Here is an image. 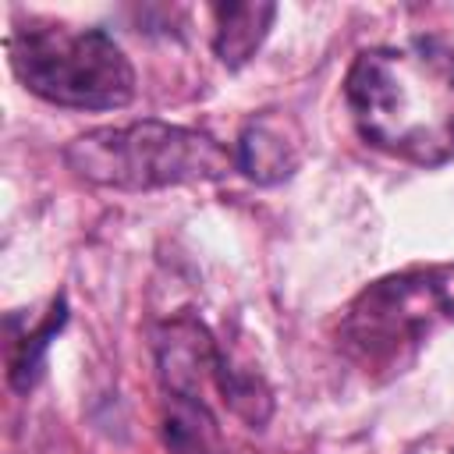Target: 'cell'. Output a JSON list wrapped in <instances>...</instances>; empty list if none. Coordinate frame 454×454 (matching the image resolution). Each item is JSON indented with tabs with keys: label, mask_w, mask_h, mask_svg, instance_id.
I'll use <instances>...</instances> for the list:
<instances>
[{
	"label": "cell",
	"mask_w": 454,
	"mask_h": 454,
	"mask_svg": "<svg viewBox=\"0 0 454 454\" xmlns=\"http://www.w3.org/2000/svg\"><path fill=\"white\" fill-rule=\"evenodd\" d=\"M358 135L419 167L454 160V46L411 39L362 50L344 78Z\"/></svg>",
	"instance_id": "obj_1"
},
{
	"label": "cell",
	"mask_w": 454,
	"mask_h": 454,
	"mask_svg": "<svg viewBox=\"0 0 454 454\" xmlns=\"http://www.w3.org/2000/svg\"><path fill=\"white\" fill-rule=\"evenodd\" d=\"M64 163L103 188L145 192L184 181H216L234 167L213 135L167 124V121H135L124 128H92L64 149Z\"/></svg>",
	"instance_id": "obj_2"
},
{
	"label": "cell",
	"mask_w": 454,
	"mask_h": 454,
	"mask_svg": "<svg viewBox=\"0 0 454 454\" xmlns=\"http://www.w3.org/2000/svg\"><path fill=\"white\" fill-rule=\"evenodd\" d=\"M11 67L28 92L71 110H117L135 96V71L103 28L53 21L14 25Z\"/></svg>",
	"instance_id": "obj_3"
},
{
	"label": "cell",
	"mask_w": 454,
	"mask_h": 454,
	"mask_svg": "<svg viewBox=\"0 0 454 454\" xmlns=\"http://www.w3.org/2000/svg\"><path fill=\"white\" fill-rule=\"evenodd\" d=\"M454 319V273L419 270L369 284L340 323L344 348L362 365H401L436 326Z\"/></svg>",
	"instance_id": "obj_4"
},
{
	"label": "cell",
	"mask_w": 454,
	"mask_h": 454,
	"mask_svg": "<svg viewBox=\"0 0 454 454\" xmlns=\"http://www.w3.org/2000/svg\"><path fill=\"white\" fill-rule=\"evenodd\" d=\"M153 351L163 390L181 397H199L202 376H213L220 358V344L192 309L170 316L153 330Z\"/></svg>",
	"instance_id": "obj_5"
},
{
	"label": "cell",
	"mask_w": 454,
	"mask_h": 454,
	"mask_svg": "<svg viewBox=\"0 0 454 454\" xmlns=\"http://www.w3.org/2000/svg\"><path fill=\"white\" fill-rule=\"evenodd\" d=\"M64 323H67V301H64V294H57L50 301V312L32 330L21 326V316L18 312L7 316V323H4L7 326V383L18 394H28L39 383L43 365H46V348L64 330Z\"/></svg>",
	"instance_id": "obj_6"
},
{
	"label": "cell",
	"mask_w": 454,
	"mask_h": 454,
	"mask_svg": "<svg viewBox=\"0 0 454 454\" xmlns=\"http://www.w3.org/2000/svg\"><path fill=\"white\" fill-rule=\"evenodd\" d=\"M277 7L273 4H216L213 18H216V35H213V50L227 67H241L245 60L255 57V50L262 46L270 25H273Z\"/></svg>",
	"instance_id": "obj_7"
},
{
	"label": "cell",
	"mask_w": 454,
	"mask_h": 454,
	"mask_svg": "<svg viewBox=\"0 0 454 454\" xmlns=\"http://www.w3.org/2000/svg\"><path fill=\"white\" fill-rule=\"evenodd\" d=\"M163 440H167L170 454H223L220 426L202 397L167 394Z\"/></svg>",
	"instance_id": "obj_8"
},
{
	"label": "cell",
	"mask_w": 454,
	"mask_h": 454,
	"mask_svg": "<svg viewBox=\"0 0 454 454\" xmlns=\"http://www.w3.org/2000/svg\"><path fill=\"white\" fill-rule=\"evenodd\" d=\"M234 167L248 181H255V184H277V181H284V177L294 174L298 156H294V149L270 124H248L238 135Z\"/></svg>",
	"instance_id": "obj_9"
},
{
	"label": "cell",
	"mask_w": 454,
	"mask_h": 454,
	"mask_svg": "<svg viewBox=\"0 0 454 454\" xmlns=\"http://www.w3.org/2000/svg\"><path fill=\"white\" fill-rule=\"evenodd\" d=\"M213 380L223 394V401L231 404L234 415H241L248 426H262L273 411V397H270V387L262 383V376L255 372H245V369H234L231 358L223 355L220 348V358H216V369H213Z\"/></svg>",
	"instance_id": "obj_10"
},
{
	"label": "cell",
	"mask_w": 454,
	"mask_h": 454,
	"mask_svg": "<svg viewBox=\"0 0 454 454\" xmlns=\"http://www.w3.org/2000/svg\"><path fill=\"white\" fill-rule=\"evenodd\" d=\"M450 454H454V450H450Z\"/></svg>",
	"instance_id": "obj_11"
}]
</instances>
